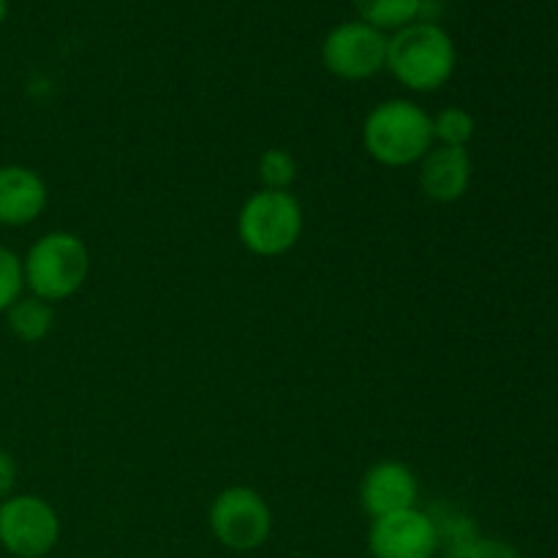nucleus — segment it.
Wrapping results in <instances>:
<instances>
[{"instance_id": "1", "label": "nucleus", "mask_w": 558, "mask_h": 558, "mask_svg": "<svg viewBox=\"0 0 558 558\" xmlns=\"http://www.w3.org/2000/svg\"><path fill=\"white\" fill-rule=\"evenodd\" d=\"M458 49L450 33L428 20L387 36V65L392 80L412 93H436L452 80Z\"/></svg>"}, {"instance_id": "2", "label": "nucleus", "mask_w": 558, "mask_h": 558, "mask_svg": "<svg viewBox=\"0 0 558 558\" xmlns=\"http://www.w3.org/2000/svg\"><path fill=\"white\" fill-rule=\"evenodd\" d=\"M434 145V120L412 98L379 101L363 120V147L381 167H412Z\"/></svg>"}, {"instance_id": "3", "label": "nucleus", "mask_w": 558, "mask_h": 558, "mask_svg": "<svg viewBox=\"0 0 558 558\" xmlns=\"http://www.w3.org/2000/svg\"><path fill=\"white\" fill-rule=\"evenodd\" d=\"M90 272V251L74 232H47L22 256L25 292L44 303H63L74 298Z\"/></svg>"}, {"instance_id": "4", "label": "nucleus", "mask_w": 558, "mask_h": 558, "mask_svg": "<svg viewBox=\"0 0 558 558\" xmlns=\"http://www.w3.org/2000/svg\"><path fill=\"white\" fill-rule=\"evenodd\" d=\"M303 205L292 191L259 189L238 213V238L248 254L278 259L303 238Z\"/></svg>"}, {"instance_id": "5", "label": "nucleus", "mask_w": 558, "mask_h": 558, "mask_svg": "<svg viewBox=\"0 0 558 558\" xmlns=\"http://www.w3.org/2000/svg\"><path fill=\"white\" fill-rule=\"evenodd\" d=\"M210 532L223 548L251 554L262 548L272 534V510L259 490L248 485L223 488L207 510Z\"/></svg>"}, {"instance_id": "6", "label": "nucleus", "mask_w": 558, "mask_h": 558, "mask_svg": "<svg viewBox=\"0 0 558 558\" xmlns=\"http://www.w3.org/2000/svg\"><path fill=\"white\" fill-rule=\"evenodd\" d=\"M60 515L36 494H11L0 501V548L14 558H44L60 543Z\"/></svg>"}, {"instance_id": "7", "label": "nucleus", "mask_w": 558, "mask_h": 558, "mask_svg": "<svg viewBox=\"0 0 558 558\" xmlns=\"http://www.w3.org/2000/svg\"><path fill=\"white\" fill-rule=\"evenodd\" d=\"M322 63L343 82H363L387 65V33L352 20L332 27L322 41Z\"/></svg>"}, {"instance_id": "8", "label": "nucleus", "mask_w": 558, "mask_h": 558, "mask_svg": "<svg viewBox=\"0 0 558 558\" xmlns=\"http://www.w3.org/2000/svg\"><path fill=\"white\" fill-rule=\"evenodd\" d=\"M439 548L434 518L417 507L371 521L368 550L374 558H434Z\"/></svg>"}, {"instance_id": "9", "label": "nucleus", "mask_w": 558, "mask_h": 558, "mask_svg": "<svg viewBox=\"0 0 558 558\" xmlns=\"http://www.w3.org/2000/svg\"><path fill=\"white\" fill-rule=\"evenodd\" d=\"M420 499V483L401 461H379L360 480V505L371 521L392 512L412 510Z\"/></svg>"}, {"instance_id": "10", "label": "nucleus", "mask_w": 558, "mask_h": 558, "mask_svg": "<svg viewBox=\"0 0 558 558\" xmlns=\"http://www.w3.org/2000/svg\"><path fill=\"white\" fill-rule=\"evenodd\" d=\"M49 189L41 174L22 163L0 167V227L22 229L44 216Z\"/></svg>"}, {"instance_id": "11", "label": "nucleus", "mask_w": 558, "mask_h": 558, "mask_svg": "<svg viewBox=\"0 0 558 558\" xmlns=\"http://www.w3.org/2000/svg\"><path fill=\"white\" fill-rule=\"evenodd\" d=\"M472 174L474 163L469 147L434 145L420 161V189L430 202L452 205L466 196Z\"/></svg>"}, {"instance_id": "12", "label": "nucleus", "mask_w": 558, "mask_h": 558, "mask_svg": "<svg viewBox=\"0 0 558 558\" xmlns=\"http://www.w3.org/2000/svg\"><path fill=\"white\" fill-rule=\"evenodd\" d=\"M3 316L11 336L22 343H41L54 327V308L33 294H22Z\"/></svg>"}, {"instance_id": "13", "label": "nucleus", "mask_w": 558, "mask_h": 558, "mask_svg": "<svg viewBox=\"0 0 558 558\" xmlns=\"http://www.w3.org/2000/svg\"><path fill=\"white\" fill-rule=\"evenodd\" d=\"M360 22L381 33H396L423 14V0H354Z\"/></svg>"}, {"instance_id": "14", "label": "nucleus", "mask_w": 558, "mask_h": 558, "mask_svg": "<svg viewBox=\"0 0 558 558\" xmlns=\"http://www.w3.org/2000/svg\"><path fill=\"white\" fill-rule=\"evenodd\" d=\"M430 120H434V142L445 147H469L477 131V120L463 107H445Z\"/></svg>"}, {"instance_id": "15", "label": "nucleus", "mask_w": 558, "mask_h": 558, "mask_svg": "<svg viewBox=\"0 0 558 558\" xmlns=\"http://www.w3.org/2000/svg\"><path fill=\"white\" fill-rule=\"evenodd\" d=\"M259 180L267 191H292L298 180V158L283 147H270L259 156Z\"/></svg>"}, {"instance_id": "16", "label": "nucleus", "mask_w": 558, "mask_h": 558, "mask_svg": "<svg viewBox=\"0 0 558 558\" xmlns=\"http://www.w3.org/2000/svg\"><path fill=\"white\" fill-rule=\"evenodd\" d=\"M25 294V278H22V256L0 245V314L11 308Z\"/></svg>"}, {"instance_id": "17", "label": "nucleus", "mask_w": 558, "mask_h": 558, "mask_svg": "<svg viewBox=\"0 0 558 558\" xmlns=\"http://www.w3.org/2000/svg\"><path fill=\"white\" fill-rule=\"evenodd\" d=\"M445 558H523L518 548H512L505 539H490V537H474L469 543L447 548Z\"/></svg>"}, {"instance_id": "18", "label": "nucleus", "mask_w": 558, "mask_h": 558, "mask_svg": "<svg viewBox=\"0 0 558 558\" xmlns=\"http://www.w3.org/2000/svg\"><path fill=\"white\" fill-rule=\"evenodd\" d=\"M16 474H20V469H16L14 456H11L9 450H3V447H0V501L9 499V496L14 494Z\"/></svg>"}, {"instance_id": "19", "label": "nucleus", "mask_w": 558, "mask_h": 558, "mask_svg": "<svg viewBox=\"0 0 558 558\" xmlns=\"http://www.w3.org/2000/svg\"><path fill=\"white\" fill-rule=\"evenodd\" d=\"M5 16H9V0H0V25L5 22Z\"/></svg>"}]
</instances>
